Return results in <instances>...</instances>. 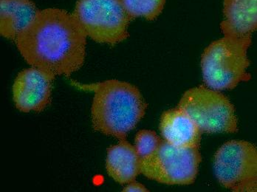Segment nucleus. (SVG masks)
Returning <instances> with one entry per match:
<instances>
[{"mask_svg":"<svg viewBox=\"0 0 257 192\" xmlns=\"http://www.w3.org/2000/svg\"><path fill=\"white\" fill-rule=\"evenodd\" d=\"M87 37L73 14L47 9L37 12L15 42L28 65L56 77L70 76L83 66Z\"/></svg>","mask_w":257,"mask_h":192,"instance_id":"f257e3e1","label":"nucleus"},{"mask_svg":"<svg viewBox=\"0 0 257 192\" xmlns=\"http://www.w3.org/2000/svg\"><path fill=\"white\" fill-rule=\"evenodd\" d=\"M75 85L94 92L91 118L94 130L124 140L145 115L147 104L140 90L130 83L112 79Z\"/></svg>","mask_w":257,"mask_h":192,"instance_id":"f03ea898","label":"nucleus"},{"mask_svg":"<svg viewBox=\"0 0 257 192\" xmlns=\"http://www.w3.org/2000/svg\"><path fill=\"white\" fill-rule=\"evenodd\" d=\"M224 37L210 44L202 54L203 81L210 88L233 90L240 82L251 79L247 69L250 66L247 50L251 35L239 36L222 29Z\"/></svg>","mask_w":257,"mask_h":192,"instance_id":"7ed1b4c3","label":"nucleus"},{"mask_svg":"<svg viewBox=\"0 0 257 192\" xmlns=\"http://www.w3.org/2000/svg\"><path fill=\"white\" fill-rule=\"evenodd\" d=\"M73 14L87 37L98 43L114 45L130 37L133 19L122 0H78Z\"/></svg>","mask_w":257,"mask_h":192,"instance_id":"20e7f679","label":"nucleus"},{"mask_svg":"<svg viewBox=\"0 0 257 192\" xmlns=\"http://www.w3.org/2000/svg\"><path fill=\"white\" fill-rule=\"evenodd\" d=\"M178 107L186 111L203 133H234L238 131L235 108L225 95L201 85L187 90Z\"/></svg>","mask_w":257,"mask_h":192,"instance_id":"39448f33","label":"nucleus"},{"mask_svg":"<svg viewBox=\"0 0 257 192\" xmlns=\"http://www.w3.org/2000/svg\"><path fill=\"white\" fill-rule=\"evenodd\" d=\"M201 160L198 147H179L164 140L153 154L142 159V174L160 183L190 185Z\"/></svg>","mask_w":257,"mask_h":192,"instance_id":"423d86ee","label":"nucleus"},{"mask_svg":"<svg viewBox=\"0 0 257 192\" xmlns=\"http://www.w3.org/2000/svg\"><path fill=\"white\" fill-rule=\"evenodd\" d=\"M214 170L219 183L232 189L257 176V148L244 140L224 143L214 157Z\"/></svg>","mask_w":257,"mask_h":192,"instance_id":"0eeeda50","label":"nucleus"},{"mask_svg":"<svg viewBox=\"0 0 257 192\" xmlns=\"http://www.w3.org/2000/svg\"><path fill=\"white\" fill-rule=\"evenodd\" d=\"M55 77L38 68L26 69L14 81L13 99L17 110L40 112L51 103L52 85Z\"/></svg>","mask_w":257,"mask_h":192,"instance_id":"6e6552de","label":"nucleus"},{"mask_svg":"<svg viewBox=\"0 0 257 192\" xmlns=\"http://www.w3.org/2000/svg\"><path fill=\"white\" fill-rule=\"evenodd\" d=\"M160 131L164 140L174 146L200 148L203 132L189 114L179 107L163 113Z\"/></svg>","mask_w":257,"mask_h":192,"instance_id":"1a4fd4ad","label":"nucleus"},{"mask_svg":"<svg viewBox=\"0 0 257 192\" xmlns=\"http://www.w3.org/2000/svg\"><path fill=\"white\" fill-rule=\"evenodd\" d=\"M106 169L108 174L120 184L136 180L142 173V159L136 148L126 139L107 149Z\"/></svg>","mask_w":257,"mask_h":192,"instance_id":"9d476101","label":"nucleus"},{"mask_svg":"<svg viewBox=\"0 0 257 192\" xmlns=\"http://www.w3.org/2000/svg\"><path fill=\"white\" fill-rule=\"evenodd\" d=\"M37 6L31 0H0V34L15 40L37 15Z\"/></svg>","mask_w":257,"mask_h":192,"instance_id":"9b49d317","label":"nucleus"},{"mask_svg":"<svg viewBox=\"0 0 257 192\" xmlns=\"http://www.w3.org/2000/svg\"><path fill=\"white\" fill-rule=\"evenodd\" d=\"M223 14L221 30L239 36L251 35L257 31V0H223Z\"/></svg>","mask_w":257,"mask_h":192,"instance_id":"f8f14e48","label":"nucleus"},{"mask_svg":"<svg viewBox=\"0 0 257 192\" xmlns=\"http://www.w3.org/2000/svg\"><path fill=\"white\" fill-rule=\"evenodd\" d=\"M122 3L133 20L144 17L153 21L162 13L166 0H122Z\"/></svg>","mask_w":257,"mask_h":192,"instance_id":"ddd939ff","label":"nucleus"},{"mask_svg":"<svg viewBox=\"0 0 257 192\" xmlns=\"http://www.w3.org/2000/svg\"><path fill=\"white\" fill-rule=\"evenodd\" d=\"M161 140L154 131L143 129L139 131L135 139V148L141 159L145 158L156 151Z\"/></svg>","mask_w":257,"mask_h":192,"instance_id":"4468645a","label":"nucleus"},{"mask_svg":"<svg viewBox=\"0 0 257 192\" xmlns=\"http://www.w3.org/2000/svg\"><path fill=\"white\" fill-rule=\"evenodd\" d=\"M234 192H257V176L244 180L231 189Z\"/></svg>","mask_w":257,"mask_h":192,"instance_id":"2eb2a0df","label":"nucleus"},{"mask_svg":"<svg viewBox=\"0 0 257 192\" xmlns=\"http://www.w3.org/2000/svg\"><path fill=\"white\" fill-rule=\"evenodd\" d=\"M124 192H147L149 190L140 182H136V180L130 182L123 189Z\"/></svg>","mask_w":257,"mask_h":192,"instance_id":"dca6fc26","label":"nucleus"}]
</instances>
